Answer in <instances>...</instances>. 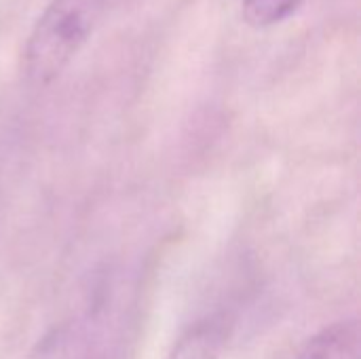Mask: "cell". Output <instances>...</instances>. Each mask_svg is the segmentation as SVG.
<instances>
[{"label": "cell", "mask_w": 361, "mask_h": 359, "mask_svg": "<svg viewBox=\"0 0 361 359\" xmlns=\"http://www.w3.org/2000/svg\"><path fill=\"white\" fill-rule=\"evenodd\" d=\"M305 0H243V19L254 28H271L292 17Z\"/></svg>", "instance_id": "obj_5"}, {"label": "cell", "mask_w": 361, "mask_h": 359, "mask_svg": "<svg viewBox=\"0 0 361 359\" xmlns=\"http://www.w3.org/2000/svg\"><path fill=\"white\" fill-rule=\"evenodd\" d=\"M110 0H51L21 51V74L34 87L51 85L102 21Z\"/></svg>", "instance_id": "obj_1"}, {"label": "cell", "mask_w": 361, "mask_h": 359, "mask_svg": "<svg viewBox=\"0 0 361 359\" xmlns=\"http://www.w3.org/2000/svg\"><path fill=\"white\" fill-rule=\"evenodd\" d=\"M233 328L235 317L226 311L205 315L176 339L165 359H220L228 347Z\"/></svg>", "instance_id": "obj_3"}, {"label": "cell", "mask_w": 361, "mask_h": 359, "mask_svg": "<svg viewBox=\"0 0 361 359\" xmlns=\"http://www.w3.org/2000/svg\"><path fill=\"white\" fill-rule=\"evenodd\" d=\"M296 359H361V332L357 320H341L313 334Z\"/></svg>", "instance_id": "obj_4"}, {"label": "cell", "mask_w": 361, "mask_h": 359, "mask_svg": "<svg viewBox=\"0 0 361 359\" xmlns=\"http://www.w3.org/2000/svg\"><path fill=\"white\" fill-rule=\"evenodd\" d=\"M106 330L97 311L51 328L23 359H106Z\"/></svg>", "instance_id": "obj_2"}]
</instances>
